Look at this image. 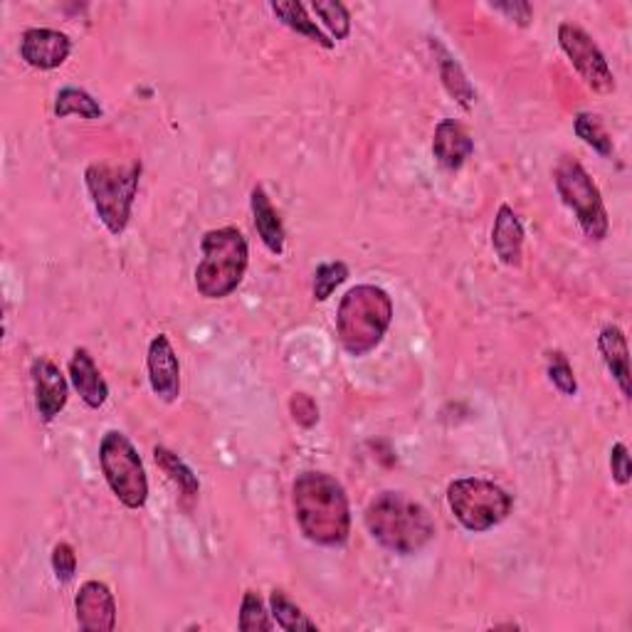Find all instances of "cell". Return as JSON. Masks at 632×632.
Listing matches in <instances>:
<instances>
[{"instance_id": "cell-7", "label": "cell", "mask_w": 632, "mask_h": 632, "mask_svg": "<svg viewBox=\"0 0 632 632\" xmlns=\"http://www.w3.org/2000/svg\"><path fill=\"white\" fill-rule=\"evenodd\" d=\"M100 465L106 485L128 509H142L148 499V479L134 443L120 431H110L100 443Z\"/></svg>"}, {"instance_id": "cell-29", "label": "cell", "mask_w": 632, "mask_h": 632, "mask_svg": "<svg viewBox=\"0 0 632 632\" xmlns=\"http://www.w3.org/2000/svg\"><path fill=\"white\" fill-rule=\"evenodd\" d=\"M52 571H55L60 583H70L74 573H77V553H74L68 541H60L55 549H52Z\"/></svg>"}, {"instance_id": "cell-21", "label": "cell", "mask_w": 632, "mask_h": 632, "mask_svg": "<svg viewBox=\"0 0 632 632\" xmlns=\"http://www.w3.org/2000/svg\"><path fill=\"white\" fill-rule=\"evenodd\" d=\"M272 10H274V15L280 18L289 30L299 32V35H307L309 40L317 42V45H321V48H327V50L334 48V40H329L324 32L317 28L314 20L307 15V10H304L302 3L287 0V3H272Z\"/></svg>"}, {"instance_id": "cell-11", "label": "cell", "mask_w": 632, "mask_h": 632, "mask_svg": "<svg viewBox=\"0 0 632 632\" xmlns=\"http://www.w3.org/2000/svg\"><path fill=\"white\" fill-rule=\"evenodd\" d=\"M72 52V40L60 30L30 28L20 38V58L35 70H58L68 62Z\"/></svg>"}, {"instance_id": "cell-26", "label": "cell", "mask_w": 632, "mask_h": 632, "mask_svg": "<svg viewBox=\"0 0 632 632\" xmlns=\"http://www.w3.org/2000/svg\"><path fill=\"white\" fill-rule=\"evenodd\" d=\"M238 625L245 632H257V630L267 632V630L274 628V623L270 620V613H267V610H265L262 598L257 595L255 591H245V595H242Z\"/></svg>"}, {"instance_id": "cell-9", "label": "cell", "mask_w": 632, "mask_h": 632, "mask_svg": "<svg viewBox=\"0 0 632 632\" xmlns=\"http://www.w3.org/2000/svg\"><path fill=\"white\" fill-rule=\"evenodd\" d=\"M559 45L566 52V58L571 60L576 72L586 80L588 87L598 94L615 92V77L608 68V60L583 28H578L573 23H561Z\"/></svg>"}, {"instance_id": "cell-12", "label": "cell", "mask_w": 632, "mask_h": 632, "mask_svg": "<svg viewBox=\"0 0 632 632\" xmlns=\"http://www.w3.org/2000/svg\"><path fill=\"white\" fill-rule=\"evenodd\" d=\"M32 388H35V408L42 423H52L70 398L68 381H64L58 363L45 356L32 361Z\"/></svg>"}, {"instance_id": "cell-13", "label": "cell", "mask_w": 632, "mask_h": 632, "mask_svg": "<svg viewBox=\"0 0 632 632\" xmlns=\"http://www.w3.org/2000/svg\"><path fill=\"white\" fill-rule=\"evenodd\" d=\"M148 381H152V391L164 403H174L178 398L180 363L166 334L154 336L152 344H148Z\"/></svg>"}, {"instance_id": "cell-32", "label": "cell", "mask_w": 632, "mask_h": 632, "mask_svg": "<svg viewBox=\"0 0 632 632\" xmlns=\"http://www.w3.org/2000/svg\"><path fill=\"white\" fill-rule=\"evenodd\" d=\"M497 13H505L509 20H517L519 25H529L531 6L529 3H495L491 6Z\"/></svg>"}, {"instance_id": "cell-18", "label": "cell", "mask_w": 632, "mask_h": 632, "mask_svg": "<svg viewBox=\"0 0 632 632\" xmlns=\"http://www.w3.org/2000/svg\"><path fill=\"white\" fill-rule=\"evenodd\" d=\"M252 218H255V228L260 232V238L265 242V248L270 250L272 255H282L284 252V225L280 220V213L274 210V206L267 198V193L262 186H257L252 190Z\"/></svg>"}, {"instance_id": "cell-28", "label": "cell", "mask_w": 632, "mask_h": 632, "mask_svg": "<svg viewBox=\"0 0 632 632\" xmlns=\"http://www.w3.org/2000/svg\"><path fill=\"white\" fill-rule=\"evenodd\" d=\"M549 379L563 395L578 393V381L573 376V369L561 351H556L549 356Z\"/></svg>"}, {"instance_id": "cell-5", "label": "cell", "mask_w": 632, "mask_h": 632, "mask_svg": "<svg viewBox=\"0 0 632 632\" xmlns=\"http://www.w3.org/2000/svg\"><path fill=\"white\" fill-rule=\"evenodd\" d=\"M138 178H142V164L136 160L128 166L92 164L84 170V184H87L96 216L116 238L126 230L132 218Z\"/></svg>"}, {"instance_id": "cell-10", "label": "cell", "mask_w": 632, "mask_h": 632, "mask_svg": "<svg viewBox=\"0 0 632 632\" xmlns=\"http://www.w3.org/2000/svg\"><path fill=\"white\" fill-rule=\"evenodd\" d=\"M74 610H77V625L84 632H112L116 628L114 593L102 581H87L80 588Z\"/></svg>"}, {"instance_id": "cell-22", "label": "cell", "mask_w": 632, "mask_h": 632, "mask_svg": "<svg viewBox=\"0 0 632 632\" xmlns=\"http://www.w3.org/2000/svg\"><path fill=\"white\" fill-rule=\"evenodd\" d=\"M55 114L60 120L70 114H80L84 120H102V106L94 100L90 92L77 90V87H64L58 92L55 100Z\"/></svg>"}, {"instance_id": "cell-30", "label": "cell", "mask_w": 632, "mask_h": 632, "mask_svg": "<svg viewBox=\"0 0 632 632\" xmlns=\"http://www.w3.org/2000/svg\"><path fill=\"white\" fill-rule=\"evenodd\" d=\"M289 411H292L294 423L302 427H314L319 421L317 403L312 395H307V393H294L292 401H289Z\"/></svg>"}, {"instance_id": "cell-17", "label": "cell", "mask_w": 632, "mask_h": 632, "mask_svg": "<svg viewBox=\"0 0 632 632\" xmlns=\"http://www.w3.org/2000/svg\"><path fill=\"white\" fill-rule=\"evenodd\" d=\"M598 349H601L608 371L613 373L615 383L620 385V393L630 398V351L625 331L615 324L603 327L601 336H598Z\"/></svg>"}, {"instance_id": "cell-4", "label": "cell", "mask_w": 632, "mask_h": 632, "mask_svg": "<svg viewBox=\"0 0 632 632\" xmlns=\"http://www.w3.org/2000/svg\"><path fill=\"white\" fill-rule=\"evenodd\" d=\"M203 260L196 267V289L206 299H222L240 287L248 272V240L238 228L208 230L200 240Z\"/></svg>"}, {"instance_id": "cell-16", "label": "cell", "mask_w": 632, "mask_h": 632, "mask_svg": "<svg viewBox=\"0 0 632 632\" xmlns=\"http://www.w3.org/2000/svg\"><path fill=\"white\" fill-rule=\"evenodd\" d=\"M491 248L507 267H519L524 257V228L511 206H499L495 228H491Z\"/></svg>"}, {"instance_id": "cell-2", "label": "cell", "mask_w": 632, "mask_h": 632, "mask_svg": "<svg viewBox=\"0 0 632 632\" xmlns=\"http://www.w3.org/2000/svg\"><path fill=\"white\" fill-rule=\"evenodd\" d=\"M363 521L383 549L401 556L423 551L435 539V521L431 511L403 491H383L366 507Z\"/></svg>"}, {"instance_id": "cell-31", "label": "cell", "mask_w": 632, "mask_h": 632, "mask_svg": "<svg viewBox=\"0 0 632 632\" xmlns=\"http://www.w3.org/2000/svg\"><path fill=\"white\" fill-rule=\"evenodd\" d=\"M610 473H613V479L618 481V485H628L630 481L632 465H630L628 447L623 443H615L613 449H610Z\"/></svg>"}, {"instance_id": "cell-19", "label": "cell", "mask_w": 632, "mask_h": 632, "mask_svg": "<svg viewBox=\"0 0 632 632\" xmlns=\"http://www.w3.org/2000/svg\"><path fill=\"white\" fill-rule=\"evenodd\" d=\"M433 50L437 52V68H441V80L445 84V90L459 106H463V110H469L477 96L473 82L467 80L465 70L459 68V62L453 60V55H449L441 42H433Z\"/></svg>"}, {"instance_id": "cell-1", "label": "cell", "mask_w": 632, "mask_h": 632, "mask_svg": "<svg viewBox=\"0 0 632 632\" xmlns=\"http://www.w3.org/2000/svg\"><path fill=\"white\" fill-rule=\"evenodd\" d=\"M292 505L299 529L319 546L346 543L351 507L346 489L327 473H304L294 479Z\"/></svg>"}, {"instance_id": "cell-15", "label": "cell", "mask_w": 632, "mask_h": 632, "mask_svg": "<svg viewBox=\"0 0 632 632\" xmlns=\"http://www.w3.org/2000/svg\"><path fill=\"white\" fill-rule=\"evenodd\" d=\"M473 154L475 142L473 136L465 132V126L449 120L437 124L433 136V156L437 158V164L447 170H457L467 164V158Z\"/></svg>"}, {"instance_id": "cell-8", "label": "cell", "mask_w": 632, "mask_h": 632, "mask_svg": "<svg viewBox=\"0 0 632 632\" xmlns=\"http://www.w3.org/2000/svg\"><path fill=\"white\" fill-rule=\"evenodd\" d=\"M556 190L561 200L576 213V220L581 225L588 238L601 242L608 235V213L603 206L601 190L588 176V170L573 158H561V164L553 170Z\"/></svg>"}, {"instance_id": "cell-6", "label": "cell", "mask_w": 632, "mask_h": 632, "mask_svg": "<svg viewBox=\"0 0 632 632\" xmlns=\"http://www.w3.org/2000/svg\"><path fill=\"white\" fill-rule=\"evenodd\" d=\"M447 505L449 511L455 514V519L463 524L467 531L481 533L495 529L497 524L509 517L514 499L499 485H495V481L481 477H465L455 479L453 485L447 487Z\"/></svg>"}, {"instance_id": "cell-3", "label": "cell", "mask_w": 632, "mask_h": 632, "mask_svg": "<svg viewBox=\"0 0 632 632\" xmlns=\"http://www.w3.org/2000/svg\"><path fill=\"white\" fill-rule=\"evenodd\" d=\"M393 321V299L376 284L349 289L336 312L339 344L349 356H366L376 349Z\"/></svg>"}, {"instance_id": "cell-20", "label": "cell", "mask_w": 632, "mask_h": 632, "mask_svg": "<svg viewBox=\"0 0 632 632\" xmlns=\"http://www.w3.org/2000/svg\"><path fill=\"white\" fill-rule=\"evenodd\" d=\"M154 459H156V465L164 469V475L180 489V495H184L186 499L198 497L200 481L196 475H193V469L176 453H170L168 447L158 445V447H154Z\"/></svg>"}, {"instance_id": "cell-23", "label": "cell", "mask_w": 632, "mask_h": 632, "mask_svg": "<svg viewBox=\"0 0 632 632\" xmlns=\"http://www.w3.org/2000/svg\"><path fill=\"white\" fill-rule=\"evenodd\" d=\"M576 136L581 138L583 144H588L593 148L595 154H601L603 158H610L613 156V138H610V134L605 132V126L603 122L598 120L595 114H586L581 112L576 116Z\"/></svg>"}, {"instance_id": "cell-25", "label": "cell", "mask_w": 632, "mask_h": 632, "mask_svg": "<svg viewBox=\"0 0 632 632\" xmlns=\"http://www.w3.org/2000/svg\"><path fill=\"white\" fill-rule=\"evenodd\" d=\"M314 13L321 18V23H324L331 35L336 40H344L349 38L351 32V13L344 3H339V0H314Z\"/></svg>"}, {"instance_id": "cell-24", "label": "cell", "mask_w": 632, "mask_h": 632, "mask_svg": "<svg viewBox=\"0 0 632 632\" xmlns=\"http://www.w3.org/2000/svg\"><path fill=\"white\" fill-rule=\"evenodd\" d=\"M270 608H272L274 623L280 625L282 630H287V632L317 630L314 620H309L307 613H302V608L289 601V598H287L282 591H272V595H270Z\"/></svg>"}, {"instance_id": "cell-27", "label": "cell", "mask_w": 632, "mask_h": 632, "mask_svg": "<svg viewBox=\"0 0 632 632\" xmlns=\"http://www.w3.org/2000/svg\"><path fill=\"white\" fill-rule=\"evenodd\" d=\"M349 267L346 262H324L317 267L314 272V297L319 302H327V299L336 292V287L346 282Z\"/></svg>"}, {"instance_id": "cell-14", "label": "cell", "mask_w": 632, "mask_h": 632, "mask_svg": "<svg viewBox=\"0 0 632 632\" xmlns=\"http://www.w3.org/2000/svg\"><path fill=\"white\" fill-rule=\"evenodd\" d=\"M70 381L80 398L90 405V408H102L110 398V385H106L102 371L96 369L92 353L87 349H77L70 359Z\"/></svg>"}]
</instances>
